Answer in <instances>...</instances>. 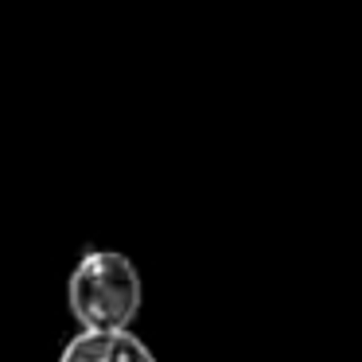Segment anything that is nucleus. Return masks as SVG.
Returning <instances> with one entry per match:
<instances>
[{"label":"nucleus","instance_id":"nucleus-1","mask_svg":"<svg viewBox=\"0 0 362 362\" xmlns=\"http://www.w3.org/2000/svg\"><path fill=\"white\" fill-rule=\"evenodd\" d=\"M66 304L86 331H125L141 312V273L125 253L90 250L66 281Z\"/></svg>","mask_w":362,"mask_h":362},{"label":"nucleus","instance_id":"nucleus-2","mask_svg":"<svg viewBox=\"0 0 362 362\" xmlns=\"http://www.w3.org/2000/svg\"><path fill=\"white\" fill-rule=\"evenodd\" d=\"M59 362H156L133 331H82L63 346Z\"/></svg>","mask_w":362,"mask_h":362}]
</instances>
